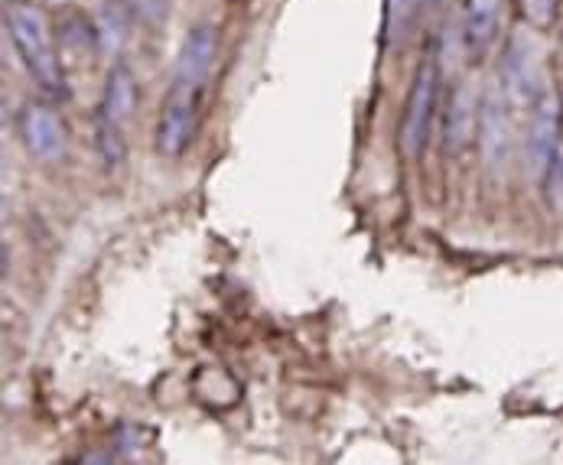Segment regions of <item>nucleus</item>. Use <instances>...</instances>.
I'll use <instances>...</instances> for the list:
<instances>
[{
  "label": "nucleus",
  "mask_w": 563,
  "mask_h": 465,
  "mask_svg": "<svg viewBox=\"0 0 563 465\" xmlns=\"http://www.w3.org/2000/svg\"><path fill=\"white\" fill-rule=\"evenodd\" d=\"M196 101H199V91L179 88V85H173V91L166 95L161 121H157V151L166 159L179 156L189 147L196 134Z\"/></svg>",
  "instance_id": "obj_7"
},
{
  "label": "nucleus",
  "mask_w": 563,
  "mask_h": 465,
  "mask_svg": "<svg viewBox=\"0 0 563 465\" xmlns=\"http://www.w3.org/2000/svg\"><path fill=\"white\" fill-rule=\"evenodd\" d=\"M544 196L554 209H563V147L558 151V156L551 159L548 173H544Z\"/></svg>",
  "instance_id": "obj_15"
},
{
  "label": "nucleus",
  "mask_w": 563,
  "mask_h": 465,
  "mask_svg": "<svg viewBox=\"0 0 563 465\" xmlns=\"http://www.w3.org/2000/svg\"><path fill=\"white\" fill-rule=\"evenodd\" d=\"M413 13V0H388V36H404Z\"/></svg>",
  "instance_id": "obj_17"
},
{
  "label": "nucleus",
  "mask_w": 563,
  "mask_h": 465,
  "mask_svg": "<svg viewBox=\"0 0 563 465\" xmlns=\"http://www.w3.org/2000/svg\"><path fill=\"white\" fill-rule=\"evenodd\" d=\"M20 137H23V147L36 159H59L66 154V128L59 121V114L46 104H36L30 101L23 111H20Z\"/></svg>",
  "instance_id": "obj_8"
},
{
  "label": "nucleus",
  "mask_w": 563,
  "mask_h": 465,
  "mask_svg": "<svg viewBox=\"0 0 563 465\" xmlns=\"http://www.w3.org/2000/svg\"><path fill=\"white\" fill-rule=\"evenodd\" d=\"M3 20H7V30L13 36V46H16L20 59L26 63L30 76L36 78L46 91L63 95L66 91L63 63H59L56 40H53V30H49L46 13L36 3H30V0H7Z\"/></svg>",
  "instance_id": "obj_1"
},
{
  "label": "nucleus",
  "mask_w": 563,
  "mask_h": 465,
  "mask_svg": "<svg viewBox=\"0 0 563 465\" xmlns=\"http://www.w3.org/2000/svg\"><path fill=\"white\" fill-rule=\"evenodd\" d=\"M189 388L212 410H225V407H235L242 400V385L225 368H219V365H202L192 375Z\"/></svg>",
  "instance_id": "obj_11"
},
{
  "label": "nucleus",
  "mask_w": 563,
  "mask_h": 465,
  "mask_svg": "<svg viewBox=\"0 0 563 465\" xmlns=\"http://www.w3.org/2000/svg\"><path fill=\"white\" fill-rule=\"evenodd\" d=\"M498 13H501V0H466V46L473 56H485L488 46L498 36Z\"/></svg>",
  "instance_id": "obj_12"
},
{
  "label": "nucleus",
  "mask_w": 563,
  "mask_h": 465,
  "mask_svg": "<svg viewBox=\"0 0 563 465\" xmlns=\"http://www.w3.org/2000/svg\"><path fill=\"white\" fill-rule=\"evenodd\" d=\"M121 40H124V16H121V10H118V7H111V3H108V7L98 13L95 43H98V49H101V53H118Z\"/></svg>",
  "instance_id": "obj_14"
},
{
  "label": "nucleus",
  "mask_w": 563,
  "mask_h": 465,
  "mask_svg": "<svg viewBox=\"0 0 563 465\" xmlns=\"http://www.w3.org/2000/svg\"><path fill=\"white\" fill-rule=\"evenodd\" d=\"M95 141H98V154L104 156L108 166H118L124 159V151H128L124 147V124L98 114L95 118Z\"/></svg>",
  "instance_id": "obj_13"
},
{
  "label": "nucleus",
  "mask_w": 563,
  "mask_h": 465,
  "mask_svg": "<svg viewBox=\"0 0 563 465\" xmlns=\"http://www.w3.org/2000/svg\"><path fill=\"white\" fill-rule=\"evenodd\" d=\"M134 108H137V78L131 73V66L118 63V66H111V73L104 78L98 114H104L118 124H128Z\"/></svg>",
  "instance_id": "obj_10"
},
{
  "label": "nucleus",
  "mask_w": 563,
  "mask_h": 465,
  "mask_svg": "<svg viewBox=\"0 0 563 465\" xmlns=\"http://www.w3.org/2000/svg\"><path fill=\"white\" fill-rule=\"evenodd\" d=\"M437 95H440V66L437 56H427L417 66L413 85L407 91V104L401 114V131H398V144L404 156L417 159L423 154L427 141H430V128H433V111H437Z\"/></svg>",
  "instance_id": "obj_2"
},
{
  "label": "nucleus",
  "mask_w": 563,
  "mask_h": 465,
  "mask_svg": "<svg viewBox=\"0 0 563 465\" xmlns=\"http://www.w3.org/2000/svg\"><path fill=\"white\" fill-rule=\"evenodd\" d=\"M216 49H219V36L209 23H199L186 33L179 56H176V73H173V85L179 88H192L202 91L206 78L212 73L216 63Z\"/></svg>",
  "instance_id": "obj_9"
},
{
  "label": "nucleus",
  "mask_w": 563,
  "mask_h": 465,
  "mask_svg": "<svg viewBox=\"0 0 563 465\" xmlns=\"http://www.w3.org/2000/svg\"><path fill=\"white\" fill-rule=\"evenodd\" d=\"M479 91L470 78H463L446 101V118H443V147L450 156H463L479 134Z\"/></svg>",
  "instance_id": "obj_6"
},
{
  "label": "nucleus",
  "mask_w": 563,
  "mask_h": 465,
  "mask_svg": "<svg viewBox=\"0 0 563 465\" xmlns=\"http://www.w3.org/2000/svg\"><path fill=\"white\" fill-rule=\"evenodd\" d=\"M508 95L501 88H488L479 104V151H483V163L498 173L508 166L511 156V118H508Z\"/></svg>",
  "instance_id": "obj_4"
},
{
  "label": "nucleus",
  "mask_w": 563,
  "mask_h": 465,
  "mask_svg": "<svg viewBox=\"0 0 563 465\" xmlns=\"http://www.w3.org/2000/svg\"><path fill=\"white\" fill-rule=\"evenodd\" d=\"M563 131V98L558 88H541V95L531 104L528 137H525V163L534 179H544L551 159L561 151Z\"/></svg>",
  "instance_id": "obj_3"
},
{
  "label": "nucleus",
  "mask_w": 563,
  "mask_h": 465,
  "mask_svg": "<svg viewBox=\"0 0 563 465\" xmlns=\"http://www.w3.org/2000/svg\"><path fill=\"white\" fill-rule=\"evenodd\" d=\"M427 3H437V0H427Z\"/></svg>",
  "instance_id": "obj_18"
},
{
  "label": "nucleus",
  "mask_w": 563,
  "mask_h": 465,
  "mask_svg": "<svg viewBox=\"0 0 563 465\" xmlns=\"http://www.w3.org/2000/svg\"><path fill=\"white\" fill-rule=\"evenodd\" d=\"M501 91L508 95L511 104L525 108L534 104V98L541 95V53L531 43V36H515L508 53H505V66H501Z\"/></svg>",
  "instance_id": "obj_5"
},
{
  "label": "nucleus",
  "mask_w": 563,
  "mask_h": 465,
  "mask_svg": "<svg viewBox=\"0 0 563 465\" xmlns=\"http://www.w3.org/2000/svg\"><path fill=\"white\" fill-rule=\"evenodd\" d=\"M558 7H561V0H521V10L534 26H551L558 16Z\"/></svg>",
  "instance_id": "obj_16"
}]
</instances>
